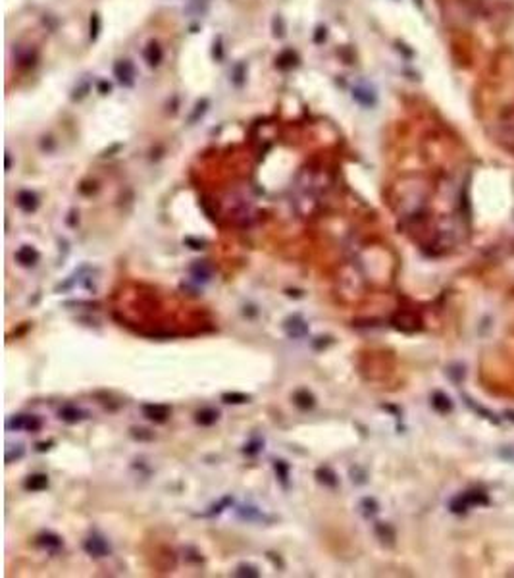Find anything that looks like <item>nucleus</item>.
<instances>
[{"label": "nucleus", "mask_w": 514, "mask_h": 578, "mask_svg": "<svg viewBox=\"0 0 514 578\" xmlns=\"http://www.w3.org/2000/svg\"><path fill=\"white\" fill-rule=\"evenodd\" d=\"M60 419L66 420V422H77V420H81V411L75 409L73 405H66L60 409Z\"/></svg>", "instance_id": "nucleus-8"}, {"label": "nucleus", "mask_w": 514, "mask_h": 578, "mask_svg": "<svg viewBox=\"0 0 514 578\" xmlns=\"http://www.w3.org/2000/svg\"><path fill=\"white\" fill-rule=\"evenodd\" d=\"M40 543L44 547H52V549H58L62 545V539L58 536H52V534H46V536H40Z\"/></svg>", "instance_id": "nucleus-12"}, {"label": "nucleus", "mask_w": 514, "mask_h": 578, "mask_svg": "<svg viewBox=\"0 0 514 578\" xmlns=\"http://www.w3.org/2000/svg\"><path fill=\"white\" fill-rule=\"evenodd\" d=\"M237 575H251V577H258V573H255V569H251V567H241V571H239Z\"/></svg>", "instance_id": "nucleus-14"}, {"label": "nucleus", "mask_w": 514, "mask_h": 578, "mask_svg": "<svg viewBox=\"0 0 514 578\" xmlns=\"http://www.w3.org/2000/svg\"><path fill=\"white\" fill-rule=\"evenodd\" d=\"M353 97H355L360 104H364V106H368V104L374 102L372 91H368V89H364V87H355V89H353Z\"/></svg>", "instance_id": "nucleus-9"}, {"label": "nucleus", "mask_w": 514, "mask_h": 578, "mask_svg": "<svg viewBox=\"0 0 514 578\" xmlns=\"http://www.w3.org/2000/svg\"><path fill=\"white\" fill-rule=\"evenodd\" d=\"M434 407L445 413V411H449V409H451V401L445 397L443 393H435V395H434Z\"/></svg>", "instance_id": "nucleus-11"}, {"label": "nucleus", "mask_w": 514, "mask_h": 578, "mask_svg": "<svg viewBox=\"0 0 514 578\" xmlns=\"http://www.w3.org/2000/svg\"><path fill=\"white\" fill-rule=\"evenodd\" d=\"M46 486H48V478L44 474H33V476H29V480L25 482V488L27 490H33V492H39V490L46 488Z\"/></svg>", "instance_id": "nucleus-7"}, {"label": "nucleus", "mask_w": 514, "mask_h": 578, "mask_svg": "<svg viewBox=\"0 0 514 578\" xmlns=\"http://www.w3.org/2000/svg\"><path fill=\"white\" fill-rule=\"evenodd\" d=\"M8 428L12 430H25V432H37L40 428V420L33 415H20L8 422Z\"/></svg>", "instance_id": "nucleus-1"}, {"label": "nucleus", "mask_w": 514, "mask_h": 578, "mask_svg": "<svg viewBox=\"0 0 514 578\" xmlns=\"http://www.w3.org/2000/svg\"><path fill=\"white\" fill-rule=\"evenodd\" d=\"M114 72H116V77H118V81L121 85H133V81H135V68H133V64L129 60H119L116 64V68H114Z\"/></svg>", "instance_id": "nucleus-2"}, {"label": "nucleus", "mask_w": 514, "mask_h": 578, "mask_svg": "<svg viewBox=\"0 0 514 578\" xmlns=\"http://www.w3.org/2000/svg\"><path fill=\"white\" fill-rule=\"evenodd\" d=\"M16 259H18V262L20 264H23V266H33L37 260H39V253L33 249V247H21L20 251L16 253Z\"/></svg>", "instance_id": "nucleus-5"}, {"label": "nucleus", "mask_w": 514, "mask_h": 578, "mask_svg": "<svg viewBox=\"0 0 514 578\" xmlns=\"http://www.w3.org/2000/svg\"><path fill=\"white\" fill-rule=\"evenodd\" d=\"M145 413L147 417L156 422H164L166 417H168V407H162V405H147L145 407Z\"/></svg>", "instance_id": "nucleus-6"}, {"label": "nucleus", "mask_w": 514, "mask_h": 578, "mask_svg": "<svg viewBox=\"0 0 514 578\" xmlns=\"http://www.w3.org/2000/svg\"><path fill=\"white\" fill-rule=\"evenodd\" d=\"M37 204H39L37 195L31 193V191H21L20 195H18V206H20L21 210H25V212H33L37 208Z\"/></svg>", "instance_id": "nucleus-4"}, {"label": "nucleus", "mask_w": 514, "mask_h": 578, "mask_svg": "<svg viewBox=\"0 0 514 578\" xmlns=\"http://www.w3.org/2000/svg\"><path fill=\"white\" fill-rule=\"evenodd\" d=\"M85 551L89 555H93V557H104V555L110 553V547H108V543L104 539L93 536V538H89L85 541Z\"/></svg>", "instance_id": "nucleus-3"}, {"label": "nucleus", "mask_w": 514, "mask_h": 578, "mask_svg": "<svg viewBox=\"0 0 514 578\" xmlns=\"http://www.w3.org/2000/svg\"><path fill=\"white\" fill-rule=\"evenodd\" d=\"M223 399H225V403H247L249 401V395H243V393H227V395H223Z\"/></svg>", "instance_id": "nucleus-13"}, {"label": "nucleus", "mask_w": 514, "mask_h": 578, "mask_svg": "<svg viewBox=\"0 0 514 578\" xmlns=\"http://www.w3.org/2000/svg\"><path fill=\"white\" fill-rule=\"evenodd\" d=\"M218 420V413L216 411H212V409H204V411H200L197 415V422L198 424H202V426H210V424H214Z\"/></svg>", "instance_id": "nucleus-10"}]
</instances>
